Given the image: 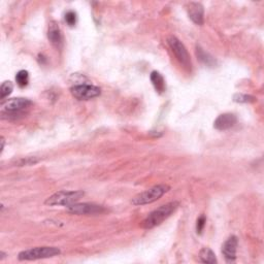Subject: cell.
Returning a JSON list of instances; mask_svg holds the SVG:
<instances>
[{
  "mask_svg": "<svg viewBox=\"0 0 264 264\" xmlns=\"http://www.w3.org/2000/svg\"><path fill=\"white\" fill-rule=\"evenodd\" d=\"M180 204L178 201H173V203L166 204L164 206H161L157 210L153 211L150 215L143 221L142 227L144 229H152L156 226H159L162 222H164L168 219L172 213L177 211Z\"/></svg>",
  "mask_w": 264,
  "mask_h": 264,
  "instance_id": "cell-1",
  "label": "cell"
},
{
  "mask_svg": "<svg viewBox=\"0 0 264 264\" xmlns=\"http://www.w3.org/2000/svg\"><path fill=\"white\" fill-rule=\"evenodd\" d=\"M170 190V187L165 184L156 185L150 189L142 192L132 198V205L133 206H145L154 203V201L160 199L166 192Z\"/></svg>",
  "mask_w": 264,
  "mask_h": 264,
  "instance_id": "cell-2",
  "label": "cell"
},
{
  "mask_svg": "<svg viewBox=\"0 0 264 264\" xmlns=\"http://www.w3.org/2000/svg\"><path fill=\"white\" fill-rule=\"evenodd\" d=\"M61 254L60 249L56 247H37L29 250L22 251L19 254L18 258L22 261H31V260H39V259H46L52 258Z\"/></svg>",
  "mask_w": 264,
  "mask_h": 264,
  "instance_id": "cell-3",
  "label": "cell"
},
{
  "mask_svg": "<svg viewBox=\"0 0 264 264\" xmlns=\"http://www.w3.org/2000/svg\"><path fill=\"white\" fill-rule=\"evenodd\" d=\"M85 193L83 191H59L50 196L46 201L45 205L49 207L56 206H66L69 207L73 204H77Z\"/></svg>",
  "mask_w": 264,
  "mask_h": 264,
  "instance_id": "cell-4",
  "label": "cell"
},
{
  "mask_svg": "<svg viewBox=\"0 0 264 264\" xmlns=\"http://www.w3.org/2000/svg\"><path fill=\"white\" fill-rule=\"evenodd\" d=\"M168 46L170 47L171 51L173 52L175 58L179 60L180 63L187 69H191L192 63L191 58L189 53H188L186 47L183 45V43L178 40L175 36H169L167 39Z\"/></svg>",
  "mask_w": 264,
  "mask_h": 264,
  "instance_id": "cell-5",
  "label": "cell"
},
{
  "mask_svg": "<svg viewBox=\"0 0 264 264\" xmlns=\"http://www.w3.org/2000/svg\"><path fill=\"white\" fill-rule=\"evenodd\" d=\"M67 211L79 216H98L106 211L103 206L94 204H73L67 208Z\"/></svg>",
  "mask_w": 264,
  "mask_h": 264,
  "instance_id": "cell-6",
  "label": "cell"
},
{
  "mask_svg": "<svg viewBox=\"0 0 264 264\" xmlns=\"http://www.w3.org/2000/svg\"><path fill=\"white\" fill-rule=\"evenodd\" d=\"M71 94L79 100H89L102 94L100 88L93 85H77L71 88Z\"/></svg>",
  "mask_w": 264,
  "mask_h": 264,
  "instance_id": "cell-7",
  "label": "cell"
},
{
  "mask_svg": "<svg viewBox=\"0 0 264 264\" xmlns=\"http://www.w3.org/2000/svg\"><path fill=\"white\" fill-rule=\"evenodd\" d=\"M32 106V102L27 98H11L2 104L3 111L7 114H20Z\"/></svg>",
  "mask_w": 264,
  "mask_h": 264,
  "instance_id": "cell-8",
  "label": "cell"
},
{
  "mask_svg": "<svg viewBox=\"0 0 264 264\" xmlns=\"http://www.w3.org/2000/svg\"><path fill=\"white\" fill-rule=\"evenodd\" d=\"M238 246V240L235 235H231L222 247V253L226 261L232 263L236 259V251Z\"/></svg>",
  "mask_w": 264,
  "mask_h": 264,
  "instance_id": "cell-9",
  "label": "cell"
},
{
  "mask_svg": "<svg viewBox=\"0 0 264 264\" xmlns=\"http://www.w3.org/2000/svg\"><path fill=\"white\" fill-rule=\"evenodd\" d=\"M48 37L51 44L58 50H60L63 46V37L60 30V27L57 22L52 21L49 24V30H48Z\"/></svg>",
  "mask_w": 264,
  "mask_h": 264,
  "instance_id": "cell-10",
  "label": "cell"
},
{
  "mask_svg": "<svg viewBox=\"0 0 264 264\" xmlns=\"http://www.w3.org/2000/svg\"><path fill=\"white\" fill-rule=\"evenodd\" d=\"M187 12L189 18L196 24L203 25L204 24V6L199 2H189L186 6Z\"/></svg>",
  "mask_w": 264,
  "mask_h": 264,
  "instance_id": "cell-11",
  "label": "cell"
},
{
  "mask_svg": "<svg viewBox=\"0 0 264 264\" xmlns=\"http://www.w3.org/2000/svg\"><path fill=\"white\" fill-rule=\"evenodd\" d=\"M236 122L237 119L233 114H222L216 119L215 123H213V127L221 131L228 130L234 126Z\"/></svg>",
  "mask_w": 264,
  "mask_h": 264,
  "instance_id": "cell-12",
  "label": "cell"
},
{
  "mask_svg": "<svg viewBox=\"0 0 264 264\" xmlns=\"http://www.w3.org/2000/svg\"><path fill=\"white\" fill-rule=\"evenodd\" d=\"M196 56L201 63H204L205 65H207L209 67H213L217 64L216 59L213 58L211 55H210L209 53H207L204 49H201L198 46L196 47Z\"/></svg>",
  "mask_w": 264,
  "mask_h": 264,
  "instance_id": "cell-13",
  "label": "cell"
},
{
  "mask_svg": "<svg viewBox=\"0 0 264 264\" xmlns=\"http://www.w3.org/2000/svg\"><path fill=\"white\" fill-rule=\"evenodd\" d=\"M150 78H151V82H152L153 86L155 87V89L158 93H163L165 91L166 89L165 81L158 71H153L152 73H151Z\"/></svg>",
  "mask_w": 264,
  "mask_h": 264,
  "instance_id": "cell-14",
  "label": "cell"
},
{
  "mask_svg": "<svg viewBox=\"0 0 264 264\" xmlns=\"http://www.w3.org/2000/svg\"><path fill=\"white\" fill-rule=\"evenodd\" d=\"M199 258H200V261L203 263H210V264L217 263L215 253H213L212 251L209 248H204L203 250L200 251Z\"/></svg>",
  "mask_w": 264,
  "mask_h": 264,
  "instance_id": "cell-15",
  "label": "cell"
},
{
  "mask_svg": "<svg viewBox=\"0 0 264 264\" xmlns=\"http://www.w3.org/2000/svg\"><path fill=\"white\" fill-rule=\"evenodd\" d=\"M16 81H17V84L22 88L25 86H27L28 82H29L28 71L27 70H20L16 75Z\"/></svg>",
  "mask_w": 264,
  "mask_h": 264,
  "instance_id": "cell-16",
  "label": "cell"
},
{
  "mask_svg": "<svg viewBox=\"0 0 264 264\" xmlns=\"http://www.w3.org/2000/svg\"><path fill=\"white\" fill-rule=\"evenodd\" d=\"M233 100L235 103H240V104H251V103H255L256 98L251 95L237 93L233 96Z\"/></svg>",
  "mask_w": 264,
  "mask_h": 264,
  "instance_id": "cell-17",
  "label": "cell"
},
{
  "mask_svg": "<svg viewBox=\"0 0 264 264\" xmlns=\"http://www.w3.org/2000/svg\"><path fill=\"white\" fill-rule=\"evenodd\" d=\"M12 89H14V86H12V83L9 81H5L2 83L1 87H0V98L4 99L7 97L11 92Z\"/></svg>",
  "mask_w": 264,
  "mask_h": 264,
  "instance_id": "cell-18",
  "label": "cell"
},
{
  "mask_svg": "<svg viewBox=\"0 0 264 264\" xmlns=\"http://www.w3.org/2000/svg\"><path fill=\"white\" fill-rule=\"evenodd\" d=\"M65 22L69 25V26H74L77 23V14L73 10H69L65 14Z\"/></svg>",
  "mask_w": 264,
  "mask_h": 264,
  "instance_id": "cell-19",
  "label": "cell"
},
{
  "mask_svg": "<svg viewBox=\"0 0 264 264\" xmlns=\"http://www.w3.org/2000/svg\"><path fill=\"white\" fill-rule=\"evenodd\" d=\"M206 223H207V218L206 216L201 215L198 220H197V224H196V230H197V233L198 234H201V232H203L205 226H206Z\"/></svg>",
  "mask_w": 264,
  "mask_h": 264,
  "instance_id": "cell-20",
  "label": "cell"
},
{
  "mask_svg": "<svg viewBox=\"0 0 264 264\" xmlns=\"http://www.w3.org/2000/svg\"><path fill=\"white\" fill-rule=\"evenodd\" d=\"M40 160L35 159V157H33V158L32 157H28L26 159H21L19 161V164L21 166H23V165H32V164H35V163H37Z\"/></svg>",
  "mask_w": 264,
  "mask_h": 264,
  "instance_id": "cell-21",
  "label": "cell"
},
{
  "mask_svg": "<svg viewBox=\"0 0 264 264\" xmlns=\"http://www.w3.org/2000/svg\"><path fill=\"white\" fill-rule=\"evenodd\" d=\"M4 149V137H1V152Z\"/></svg>",
  "mask_w": 264,
  "mask_h": 264,
  "instance_id": "cell-22",
  "label": "cell"
},
{
  "mask_svg": "<svg viewBox=\"0 0 264 264\" xmlns=\"http://www.w3.org/2000/svg\"><path fill=\"white\" fill-rule=\"evenodd\" d=\"M0 255H1V257H0V260H3V258L6 256L3 252H0Z\"/></svg>",
  "mask_w": 264,
  "mask_h": 264,
  "instance_id": "cell-23",
  "label": "cell"
}]
</instances>
